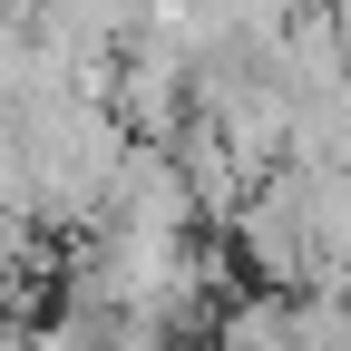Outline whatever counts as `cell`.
Returning <instances> with one entry per match:
<instances>
[{
  "mask_svg": "<svg viewBox=\"0 0 351 351\" xmlns=\"http://www.w3.org/2000/svg\"><path fill=\"white\" fill-rule=\"evenodd\" d=\"M234 263L263 293H322V254H313V225H302V205H293L283 176H263L254 205L234 215Z\"/></svg>",
  "mask_w": 351,
  "mask_h": 351,
  "instance_id": "6da1fadb",
  "label": "cell"
},
{
  "mask_svg": "<svg viewBox=\"0 0 351 351\" xmlns=\"http://www.w3.org/2000/svg\"><path fill=\"white\" fill-rule=\"evenodd\" d=\"M195 186L186 166H176V147H127L117 166V195H108V234H137V244H195Z\"/></svg>",
  "mask_w": 351,
  "mask_h": 351,
  "instance_id": "7a4b0ae2",
  "label": "cell"
},
{
  "mask_svg": "<svg viewBox=\"0 0 351 351\" xmlns=\"http://www.w3.org/2000/svg\"><path fill=\"white\" fill-rule=\"evenodd\" d=\"M108 108H117V127H127L137 147H186V127H195V78L176 69V59H156V49H127Z\"/></svg>",
  "mask_w": 351,
  "mask_h": 351,
  "instance_id": "3957f363",
  "label": "cell"
},
{
  "mask_svg": "<svg viewBox=\"0 0 351 351\" xmlns=\"http://www.w3.org/2000/svg\"><path fill=\"white\" fill-rule=\"evenodd\" d=\"M205 351H293V293H244V302H225V322H215Z\"/></svg>",
  "mask_w": 351,
  "mask_h": 351,
  "instance_id": "277c9868",
  "label": "cell"
},
{
  "mask_svg": "<svg viewBox=\"0 0 351 351\" xmlns=\"http://www.w3.org/2000/svg\"><path fill=\"white\" fill-rule=\"evenodd\" d=\"M0 351H29V322L20 313H0Z\"/></svg>",
  "mask_w": 351,
  "mask_h": 351,
  "instance_id": "5b68a950",
  "label": "cell"
}]
</instances>
